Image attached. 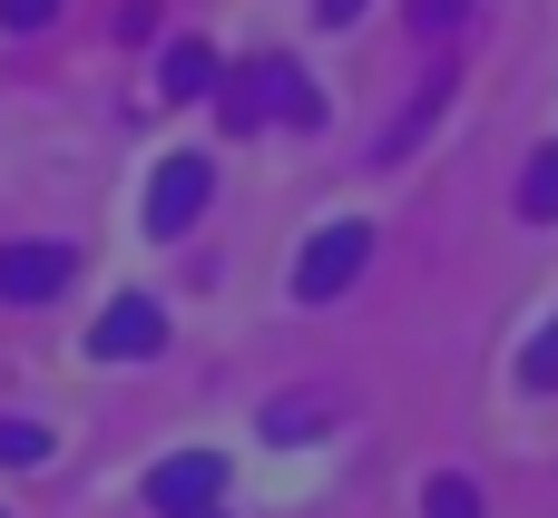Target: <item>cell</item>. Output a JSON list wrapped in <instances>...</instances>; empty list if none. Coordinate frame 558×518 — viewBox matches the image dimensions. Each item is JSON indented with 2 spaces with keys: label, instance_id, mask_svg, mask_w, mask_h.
Wrapping results in <instances>:
<instances>
[{
  "label": "cell",
  "instance_id": "obj_1",
  "mask_svg": "<svg viewBox=\"0 0 558 518\" xmlns=\"http://www.w3.org/2000/svg\"><path fill=\"white\" fill-rule=\"evenodd\" d=\"M216 118H226L235 137H255L265 118H284V127H314V118H324V98H314V78H304L294 59H255V69H235V78H226Z\"/></svg>",
  "mask_w": 558,
  "mask_h": 518
},
{
  "label": "cell",
  "instance_id": "obj_2",
  "mask_svg": "<svg viewBox=\"0 0 558 518\" xmlns=\"http://www.w3.org/2000/svg\"><path fill=\"white\" fill-rule=\"evenodd\" d=\"M363 255H373V225H324V235L304 245V264H294V294H304V304H333V294L363 274Z\"/></svg>",
  "mask_w": 558,
  "mask_h": 518
},
{
  "label": "cell",
  "instance_id": "obj_3",
  "mask_svg": "<svg viewBox=\"0 0 558 518\" xmlns=\"http://www.w3.org/2000/svg\"><path fill=\"white\" fill-rule=\"evenodd\" d=\"M206 196H216V166L206 157H167L157 186H147V235H186L206 215Z\"/></svg>",
  "mask_w": 558,
  "mask_h": 518
},
{
  "label": "cell",
  "instance_id": "obj_4",
  "mask_svg": "<svg viewBox=\"0 0 558 518\" xmlns=\"http://www.w3.org/2000/svg\"><path fill=\"white\" fill-rule=\"evenodd\" d=\"M216 490H226V460H216V451H177V460H157V470H147V499H157V518L216 509Z\"/></svg>",
  "mask_w": 558,
  "mask_h": 518
},
{
  "label": "cell",
  "instance_id": "obj_5",
  "mask_svg": "<svg viewBox=\"0 0 558 518\" xmlns=\"http://www.w3.org/2000/svg\"><path fill=\"white\" fill-rule=\"evenodd\" d=\"M157 343H167V313H157L147 294H118V304L98 313V333H88V353H98V362H147Z\"/></svg>",
  "mask_w": 558,
  "mask_h": 518
},
{
  "label": "cell",
  "instance_id": "obj_6",
  "mask_svg": "<svg viewBox=\"0 0 558 518\" xmlns=\"http://www.w3.org/2000/svg\"><path fill=\"white\" fill-rule=\"evenodd\" d=\"M69 284V245H10L0 255V304H49Z\"/></svg>",
  "mask_w": 558,
  "mask_h": 518
},
{
  "label": "cell",
  "instance_id": "obj_7",
  "mask_svg": "<svg viewBox=\"0 0 558 518\" xmlns=\"http://www.w3.org/2000/svg\"><path fill=\"white\" fill-rule=\"evenodd\" d=\"M157 88H167V98H206V88H216V49H206V39H167Z\"/></svg>",
  "mask_w": 558,
  "mask_h": 518
},
{
  "label": "cell",
  "instance_id": "obj_8",
  "mask_svg": "<svg viewBox=\"0 0 558 518\" xmlns=\"http://www.w3.org/2000/svg\"><path fill=\"white\" fill-rule=\"evenodd\" d=\"M520 215H530V225H549V215H558V147L530 157V176H520Z\"/></svg>",
  "mask_w": 558,
  "mask_h": 518
},
{
  "label": "cell",
  "instance_id": "obj_9",
  "mask_svg": "<svg viewBox=\"0 0 558 518\" xmlns=\"http://www.w3.org/2000/svg\"><path fill=\"white\" fill-rule=\"evenodd\" d=\"M422 518H481V490H471L461 470H441V480L422 490Z\"/></svg>",
  "mask_w": 558,
  "mask_h": 518
},
{
  "label": "cell",
  "instance_id": "obj_10",
  "mask_svg": "<svg viewBox=\"0 0 558 518\" xmlns=\"http://www.w3.org/2000/svg\"><path fill=\"white\" fill-rule=\"evenodd\" d=\"M314 431H324V402H304V392L265 411V441H314Z\"/></svg>",
  "mask_w": 558,
  "mask_h": 518
},
{
  "label": "cell",
  "instance_id": "obj_11",
  "mask_svg": "<svg viewBox=\"0 0 558 518\" xmlns=\"http://www.w3.org/2000/svg\"><path fill=\"white\" fill-rule=\"evenodd\" d=\"M29 460H49V431L39 421H0V470H29Z\"/></svg>",
  "mask_w": 558,
  "mask_h": 518
},
{
  "label": "cell",
  "instance_id": "obj_12",
  "mask_svg": "<svg viewBox=\"0 0 558 518\" xmlns=\"http://www.w3.org/2000/svg\"><path fill=\"white\" fill-rule=\"evenodd\" d=\"M520 382L530 392H558V323H539V343L520 353Z\"/></svg>",
  "mask_w": 558,
  "mask_h": 518
},
{
  "label": "cell",
  "instance_id": "obj_13",
  "mask_svg": "<svg viewBox=\"0 0 558 518\" xmlns=\"http://www.w3.org/2000/svg\"><path fill=\"white\" fill-rule=\"evenodd\" d=\"M49 20H59V0H0V29H20V39L49 29Z\"/></svg>",
  "mask_w": 558,
  "mask_h": 518
},
{
  "label": "cell",
  "instance_id": "obj_14",
  "mask_svg": "<svg viewBox=\"0 0 558 518\" xmlns=\"http://www.w3.org/2000/svg\"><path fill=\"white\" fill-rule=\"evenodd\" d=\"M412 20L441 39V29H461V20H471V0H412Z\"/></svg>",
  "mask_w": 558,
  "mask_h": 518
},
{
  "label": "cell",
  "instance_id": "obj_15",
  "mask_svg": "<svg viewBox=\"0 0 558 518\" xmlns=\"http://www.w3.org/2000/svg\"><path fill=\"white\" fill-rule=\"evenodd\" d=\"M343 20H363V0H324V29H343Z\"/></svg>",
  "mask_w": 558,
  "mask_h": 518
},
{
  "label": "cell",
  "instance_id": "obj_16",
  "mask_svg": "<svg viewBox=\"0 0 558 518\" xmlns=\"http://www.w3.org/2000/svg\"><path fill=\"white\" fill-rule=\"evenodd\" d=\"M196 518H216V509H196Z\"/></svg>",
  "mask_w": 558,
  "mask_h": 518
}]
</instances>
